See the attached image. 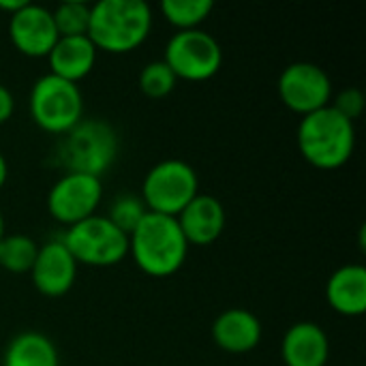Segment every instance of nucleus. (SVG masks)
I'll return each mask as SVG.
<instances>
[{"instance_id": "nucleus-19", "label": "nucleus", "mask_w": 366, "mask_h": 366, "mask_svg": "<svg viewBox=\"0 0 366 366\" xmlns=\"http://www.w3.org/2000/svg\"><path fill=\"white\" fill-rule=\"evenodd\" d=\"M39 253V244L24 234H9L0 240V268L13 274L30 272Z\"/></svg>"}, {"instance_id": "nucleus-20", "label": "nucleus", "mask_w": 366, "mask_h": 366, "mask_svg": "<svg viewBox=\"0 0 366 366\" xmlns=\"http://www.w3.org/2000/svg\"><path fill=\"white\" fill-rule=\"evenodd\" d=\"M212 9H214V4L210 0H163L161 2L163 17L174 28H178V32L197 30L199 24H204L208 19Z\"/></svg>"}, {"instance_id": "nucleus-16", "label": "nucleus", "mask_w": 366, "mask_h": 366, "mask_svg": "<svg viewBox=\"0 0 366 366\" xmlns=\"http://www.w3.org/2000/svg\"><path fill=\"white\" fill-rule=\"evenodd\" d=\"M326 300L339 315L360 317L366 311V268L347 264L332 272L326 283Z\"/></svg>"}, {"instance_id": "nucleus-22", "label": "nucleus", "mask_w": 366, "mask_h": 366, "mask_svg": "<svg viewBox=\"0 0 366 366\" xmlns=\"http://www.w3.org/2000/svg\"><path fill=\"white\" fill-rule=\"evenodd\" d=\"M178 77L172 73V69L163 62V60H152L148 62L142 73H139V90L150 97V99H163L167 97L174 88H176Z\"/></svg>"}, {"instance_id": "nucleus-3", "label": "nucleus", "mask_w": 366, "mask_h": 366, "mask_svg": "<svg viewBox=\"0 0 366 366\" xmlns=\"http://www.w3.org/2000/svg\"><path fill=\"white\" fill-rule=\"evenodd\" d=\"M356 146L354 122L343 118L332 105L302 116L298 124V150L317 169L343 167Z\"/></svg>"}, {"instance_id": "nucleus-14", "label": "nucleus", "mask_w": 366, "mask_h": 366, "mask_svg": "<svg viewBox=\"0 0 366 366\" xmlns=\"http://www.w3.org/2000/svg\"><path fill=\"white\" fill-rule=\"evenodd\" d=\"M285 366H326L330 358V341L315 322H298L290 326L281 343Z\"/></svg>"}, {"instance_id": "nucleus-8", "label": "nucleus", "mask_w": 366, "mask_h": 366, "mask_svg": "<svg viewBox=\"0 0 366 366\" xmlns=\"http://www.w3.org/2000/svg\"><path fill=\"white\" fill-rule=\"evenodd\" d=\"M163 62L178 79L206 81L219 73L223 64V49L206 30H182L167 41Z\"/></svg>"}, {"instance_id": "nucleus-17", "label": "nucleus", "mask_w": 366, "mask_h": 366, "mask_svg": "<svg viewBox=\"0 0 366 366\" xmlns=\"http://www.w3.org/2000/svg\"><path fill=\"white\" fill-rule=\"evenodd\" d=\"M47 62L51 75L77 84L94 69L97 47L88 36H58L47 54Z\"/></svg>"}, {"instance_id": "nucleus-5", "label": "nucleus", "mask_w": 366, "mask_h": 366, "mask_svg": "<svg viewBox=\"0 0 366 366\" xmlns=\"http://www.w3.org/2000/svg\"><path fill=\"white\" fill-rule=\"evenodd\" d=\"M32 122L51 135L69 133L84 116V97L77 84L60 79L51 73L39 77L28 101Z\"/></svg>"}, {"instance_id": "nucleus-10", "label": "nucleus", "mask_w": 366, "mask_h": 366, "mask_svg": "<svg viewBox=\"0 0 366 366\" xmlns=\"http://www.w3.org/2000/svg\"><path fill=\"white\" fill-rule=\"evenodd\" d=\"M103 199L101 178L86 174H62L47 193V210L51 219L71 227L94 217Z\"/></svg>"}, {"instance_id": "nucleus-25", "label": "nucleus", "mask_w": 366, "mask_h": 366, "mask_svg": "<svg viewBox=\"0 0 366 366\" xmlns=\"http://www.w3.org/2000/svg\"><path fill=\"white\" fill-rule=\"evenodd\" d=\"M13 112H15V99H13L11 90L4 84H0V124L9 122Z\"/></svg>"}, {"instance_id": "nucleus-9", "label": "nucleus", "mask_w": 366, "mask_h": 366, "mask_svg": "<svg viewBox=\"0 0 366 366\" xmlns=\"http://www.w3.org/2000/svg\"><path fill=\"white\" fill-rule=\"evenodd\" d=\"M279 97L287 109L309 116L330 105L332 81L328 73L313 62H292L279 77Z\"/></svg>"}, {"instance_id": "nucleus-12", "label": "nucleus", "mask_w": 366, "mask_h": 366, "mask_svg": "<svg viewBox=\"0 0 366 366\" xmlns=\"http://www.w3.org/2000/svg\"><path fill=\"white\" fill-rule=\"evenodd\" d=\"M32 285L41 296L60 298L71 292L77 279V262L62 240H49L39 247L36 259L30 268Z\"/></svg>"}, {"instance_id": "nucleus-28", "label": "nucleus", "mask_w": 366, "mask_h": 366, "mask_svg": "<svg viewBox=\"0 0 366 366\" xmlns=\"http://www.w3.org/2000/svg\"><path fill=\"white\" fill-rule=\"evenodd\" d=\"M6 234H4V217H2V212H0V240L4 238Z\"/></svg>"}, {"instance_id": "nucleus-24", "label": "nucleus", "mask_w": 366, "mask_h": 366, "mask_svg": "<svg viewBox=\"0 0 366 366\" xmlns=\"http://www.w3.org/2000/svg\"><path fill=\"white\" fill-rule=\"evenodd\" d=\"M365 94H362V90H358V88H345V90H341L339 94H337V99H335V103H330L343 118H347L350 122H354V120H358L360 116H362V112H365Z\"/></svg>"}, {"instance_id": "nucleus-26", "label": "nucleus", "mask_w": 366, "mask_h": 366, "mask_svg": "<svg viewBox=\"0 0 366 366\" xmlns=\"http://www.w3.org/2000/svg\"><path fill=\"white\" fill-rule=\"evenodd\" d=\"M28 0H0V9L2 11H6V15L11 17L13 13H17L24 4H26Z\"/></svg>"}, {"instance_id": "nucleus-1", "label": "nucleus", "mask_w": 366, "mask_h": 366, "mask_svg": "<svg viewBox=\"0 0 366 366\" xmlns=\"http://www.w3.org/2000/svg\"><path fill=\"white\" fill-rule=\"evenodd\" d=\"M152 9L144 0H99L90 6L88 39L107 54H129L150 34Z\"/></svg>"}, {"instance_id": "nucleus-7", "label": "nucleus", "mask_w": 366, "mask_h": 366, "mask_svg": "<svg viewBox=\"0 0 366 366\" xmlns=\"http://www.w3.org/2000/svg\"><path fill=\"white\" fill-rule=\"evenodd\" d=\"M199 193L197 172L178 159H167L157 163L144 178L142 202L148 212L178 217L184 206Z\"/></svg>"}, {"instance_id": "nucleus-4", "label": "nucleus", "mask_w": 366, "mask_h": 366, "mask_svg": "<svg viewBox=\"0 0 366 366\" xmlns=\"http://www.w3.org/2000/svg\"><path fill=\"white\" fill-rule=\"evenodd\" d=\"M56 163L64 174L101 178L118 157V135L105 120H79L56 146Z\"/></svg>"}, {"instance_id": "nucleus-27", "label": "nucleus", "mask_w": 366, "mask_h": 366, "mask_svg": "<svg viewBox=\"0 0 366 366\" xmlns=\"http://www.w3.org/2000/svg\"><path fill=\"white\" fill-rule=\"evenodd\" d=\"M6 178H9V165H6V159L0 152V189L6 184Z\"/></svg>"}, {"instance_id": "nucleus-15", "label": "nucleus", "mask_w": 366, "mask_h": 366, "mask_svg": "<svg viewBox=\"0 0 366 366\" xmlns=\"http://www.w3.org/2000/svg\"><path fill=\"white\" fill-rule=\"evenodd\" d=\"M214 343L229 354L253 352L262 341V324L247 309H227L212 324Z\"/></svg>"}, {"instance_id": "nucleus-23", "label": "nucleus", "mask_w": 366, "mask_h": 366, "mask_svg": "<svg viewBox=\"0 0 366 366\" xmlns=\"http://www.w3.org/2000/svg\"><path fill=\"white\" fill-rule=\"evenodd\" d=\"M148 208L142 202V197L137 195H120L112 202L109 206V214L107 219L127 236H131L135 232V227L142 223V219L146 217Z\"/></svg>"}, {"instance_id": "nucleus-6", "label": "nucleus", "mask_w": 366, "mask_h": 366, "mask_svg": "<svg viewBox=\"0 0 366 366\" xmlns=\"http://www.w3.org/2000/svg\"><path fill=\"white\" fill-rule=\"evenodd\" d=\"M62 242L77 264L94 268L116 266L129 255V236L99 214L71 225Z\"/></svg>"}, {"instance_id": "nucleus-21", "label": "nucleus", "mask_w": 366, "mask_h": 366, "mask_svg": "<svg viewBox=\"0 0 366 366\" xmlns=\"http://www.w3.org/2000/svg\"><path fill=\"white\" fill-rule=\"evenodd\" d=\"M54 26L58 36H88L90 26V4L81 0L60 2L54 11Z\"/></svg>"}, {"instance_id": "nucleus-11", "label": "nucleus", "mask_w": 366, "mask_h": 366, "mask_svg": "<svg viewBox=\"0 0 366 366\" xmlns=\"http://www.w3.org/2000/svg\"><path fill=\"white\" fill-rule=\"evenodd\" d=\"M9 36L17 51L30 58H47L58 41L51 11L26 2L17 13L9 17Z\"/></svg>"}, {"instance_id": "nucleus-13", "label": "nucleus", "mask_w": 366, "mask_h": 366, "mask_svg": "<svg viewBox=\"0 0 366 366\" xmlns=\"http://www.w3.org/2000/svg\"><path fill=\"white\" fill-rule=\"evenodd\" d=\"M184 240L195 247H208L214 240H219V236L225 229V208L223 204L212 197V195H202L197 193L187 206L184 210L176 217Z\"/></svg>"}, {"instance_id": "nucleus-18", "label": "nucleus", "mask_w": 366, "mask_h": 366, "mask_svg": "<svg viewBox=\"0 0 366 366\" xmlns=\"http://www.w3.org/2000/svg\"><path fill=\"white\" fill-rule=\"evenodd\" d=\"M2 366H60L58 350L41 332H19L6 345Z\"/></svg>"}, {"instance_id": "nucleus-2", "label": "nucleus", "mask_w": 366, "mask_h": 366, "mask_svg": "<svg viewBox=\"0 0 366 366\" xmlns=\"http://www.w3.org/2000/svg\"><path fill=\"white\" fill-rule=\"evenodd\" d=\"M129 253L144 274L165 279L182 268L189 242L184 240L176 217L146 212L129 236Z\"/></svg>"}]
</instances>
